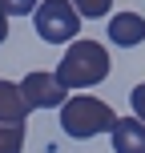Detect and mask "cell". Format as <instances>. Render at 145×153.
I'll return each instance as SVG.
<instances>
[{
  "instance_id": "6da1fadb",
  "label": "cell",
  "mask_w": 145,
  "mask_h": 153,
  "mask_svg": "<svg viewBox=\"0 0 145 153\" xmlns=\"http://www.w3.org/2000/svg\"><path fill=\"white\" fill-rule=\"evenodd\" d=\"M57 76H61L65 89H93L109 76V53L97 40H73L65 48L61 65H57Z\"/></svg>"
},
{
  "instance_id": "7a4b0ae2",
  "label": "cell",
  "mask_w": 145,
  "mask_h": 153,
  "mask_svg": "<svg viewBox=\"0 0 145 153\" xmlns=\"http://www.w3.org/2000/svg\"><path fill=\"white\" fill-rule=\"evenodd\" d=\"M113 125H117V113L101 97H69L61 105V129L73 141H89L97 133H113Z\"/></svg>"
},
{
  "instance_id": "3957f363",
  "label": "cell",
  "mask_w": 145,
  "mask_h": 153,
  "mask_svg": "<svg viewBox=\"0 0 145 153\" xmlns=\"http://www.w3.org/2000/svg\"><path fill=\"white\" fill-rule=\"evenodd\" d=\"M32 24H36L40 40H48V45H73L81 32V12L73 0H40L32 12Z\"/></svg>"
},
{
  "instance_id": "277c9868",
  "label": "cell",
  "mask_w": 145,
  "mask_h": 153,
  "mask_svg": "<svg viewBox=\"0 0 145 153\" xmlns=\"http://www.w3.org/2000/svg\"><path fill=\"white\" fill-rule=\"evenodd\" d=\"M20 93H24L28 113H32V109H61L65 101H69V89L61 85L57 73H28L20 81Z\"/></svg>"
},
{
  "instance_id": "5b68a950",
  "label": "cell",
  "mask_w": 145,
  "mask_h": 153,
  "mask_svg": "<svg viewBox=\"0 0 145 153\" xmlns=\"http://www.w3.org/2000/svg\"><path fill=\"white\" fill-rule=\"evenodd\" d=\"M109 137H113V153H145V121L141 117H117Z\"/></svg>"
},
{
  "instance_id": "8992f818",
  "label": "cell",
  "mask_w": 145,
  "mask_h": 153,
  "mask_svg": "<svg viewBox=\"0 0 145 153\" xmlns=\"http://www.w3.org/2000/svg\"><path fill=\"white\" fill-rule=\"evenodd\" d=\"M109 40L121 45V48L141 45V40H145V16H137V12H117L113 20H109Z\"/></svg>"
},
{
  "instance_id": "52a82bcc",
  "label": "cell",
  "mask_w": 145,
  "mask_h": 153,
  "mask_svg": "<svg viewBox=\"0 0 145 153\" xmlns=\"http://www.w3.org/2000/svg\"><path fill=\"white\" fill-rule=\"evenodd\" d=\"M24 113H28V105H24L20 85L0 81V121H24Z\"/></svg>"
},
{
  "instance_id": "ba28073f",
  "label": "cell",
  "mask_w": 145,
  "mask_h": 153,
  "mask_svg": "<svg viewBox=\"0 0 145 153\" xmlns=\"http://www.w3.org/2000/svg\"><path fill=\"white\" fill-rule=\"evenodd\" d=\"M24 149V121H0V153Z\"/></svg>"
},
{
  "instance_id": "9c48e42d",
  "label": "cell",
  "mask_w": 145,
  "mask_h": 153,
  "mask_svg": "<svg viewBox=\"0 0 145 153\" xmlns=\"http://www.w3.org/2000/svg\"><path fill=\"white\" fill-rule=\"evenodd\" d=\"M73 4H77V12H81V16L97 20V16H105L109 8H113V0H73Z\"/></svg>"
},
{
  "instance_id": "30bf717a",
  "label": "cell",
  "mask_w": 145,
  "mask_h": 153,
  "mask_svg": "<svg viewBox=\"0 0 145 153\" xmlns=\"http://www.w3.org/2000/svg\"><path fill=\"white\" fill-rule=\"evenodd\" d=\"M36 4L40 0H0V8L8 16H28V12H36Z\"/></svg>"
},
{
  "instance_id": "8fae6325",
  "label": "cell",
  "mask_w": 145,
  "mask_h": 153,
  "mask_svg": "<svg viewBox=\"0 0 145 153\" xmlns=\"http://www.w3.org/2000/svg\"><path fill=\"white\" fill-rule=\"evenodd\" d=\"M129 101H133V117H141V121H145V81L133 85V97H129Z\"/></svg>"
},
{
  "instance_id": "7c38bea8",
  "label": "cell",
  "mask_w": 145,
  "mask_h": 153,
  "mask_svg": "<svg viewBox=\"0 0 145 153\" xmlns=\"http://www.w3.org/2000/svg\"><path fill=\"white\" fill-rule=\"evenodd\" d=\"M4 40H8V12L0 8V45H4Z\"/></svg>"
}]
</instances>
